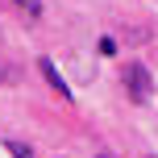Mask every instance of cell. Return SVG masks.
I'll return each instance as SVG.
<instances>
[{
	"label": "cell",
	"instance_id": "cell-1",
	"mask_svg": "<svg viewBox=\"0 0 158 158\" xmlns=\"http://www.w3.org/2000/svg\"><path fill=\"white\" fill-rule=\"evenodd\" d=\"M150 87H154V79H150V71H146L142 63H129L125 67V92H129L133 104H146V100H150Z\"/></svg>",
	"mask_w": 158,
	"mask_h": 158
},
{
	"label": "cell",
	"instance_id": "cell-2",
	"mask_svg": "<svg viewBox=\"0 0 158 158\" xmlns=\"http://www.w3.org/2000/svg\"><path fill=\"white\" fill-rule=\"evenodd\" d=\"M38 71H42V75H46V83H50V87H54V92H58V96H63V100H71V87H67V79H63V75H58V67H54V63H50V58H42V63H38Z\"/></svg>",
	"mask_w": 158,
	"mask_h": 158
},
{
	"label": "cell",
	"instance_id": "cell-3",
	"mask_svg": "<svg viewBox=\"0 0 158 158\" xmlns=\"http://www.w3.org/2000/svg\"><path fill=\"white\" fill-rule=\"evenodd\" d=\"M17 8H21L25 17H42V0H13Z\"/></svg>",
	"mask_w": 158,
	"mask_h": 158
},
{
	"label": "cell",
	"instance_id": "cell-4",
	"mask_svg": "<svg viewBox=\"0 0 158 158\" xmlns=\"http://www.w3.org/2000/svg\"><path fill=\"white\" fill-rule=\"evenodd\" d=\"M4 150L13 154V158H33V150H29V146H21V142H8Z\"/></svg>",
	"mask_w": 158,
	"mask_h": 158
},
{
	"label": "cell",
	"instance_id": "cell-5",
	"mask_svg": "<svg viewBox=\"0 0 158 158\" xmlns=\"http://www.w3.org/2000/svg\"><path fill=\"white\" fill-rule=\"evenodd\" d=\"M96 158H112V154H96Z\"/></svg>",
	"mask_w": 158,
	"mask_h": 158
}]
</instances>
